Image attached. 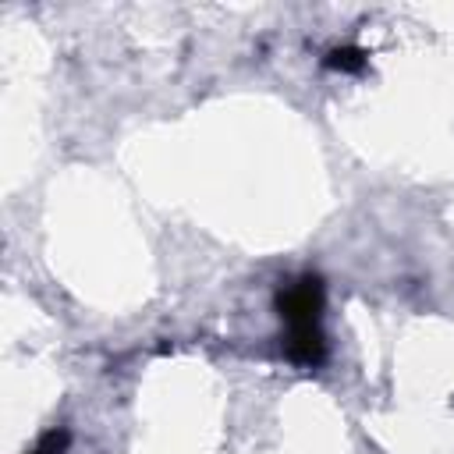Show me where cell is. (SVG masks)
<instances>
[{"instance_id": "cell-1", "label": "cell", "mask_w": 454, "mask_h": 454, "mask_svg": "<svg viewBox=\"0 0 454 454\" xmlns=\"http://www.w3.org/2000/svg\"><path fill=\"white\" fill-rule=\"evenodd\" d=\"M323 305H326V287L319 273H301L277 291V316L287 326L284 355L301 369H316L326 358Z\"/></svg>"}, {"instance_id": "cell-3", "label": "cell", "mask_w": 454, "mask_h": 454, "mask_svg": "<svg viewBox=\"0 0 454 454\" xmlns=\"http://www.w3.org/2000/svg\"><path fill=\"white\" fill-rule=\"evenodd\" d=\"M67 447H71V433L67 429H50V433L39 436V443L28 454H67Z\"/></svg>"}, {"instance_id": "cell-2", "label": "cell", "mask_w": 454, "mask_h": 454, "mask_svg": "<svg viewBox=\"0 0 454 454\" xmlns=\"http://www.w3.org/2000/svg\"><path fill=\"white\" fill-rule=\"evenodd\" d=\"M365 64H369V53L358 46H333L323 57V67L340 71V74H358V71H365Z\"/></svg>"}]
</instances>
